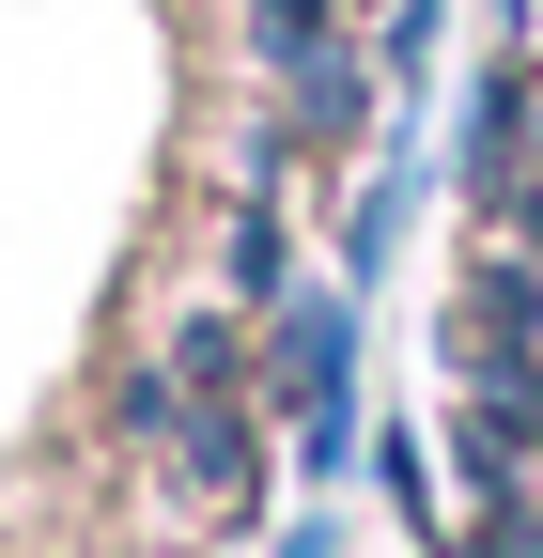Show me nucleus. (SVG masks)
I'll use <instances>...</instances> for the list:
<instances>
[{"label":"nucleus","instance_id":"nucleus-1","mask_svg":"<svg viewBox=\"0 0 543 558\" xmlns=\"http://www.w3.org/2000/svg\"><path fill=\"white\" fill-rule=\"evenodd\" d=\"M295 435H311V450H342V311H311V326H295Z\"/></svg>","mask_w":543,"mask_h":558}]
</instances>
